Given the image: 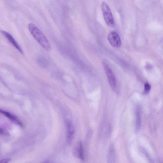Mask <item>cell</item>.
Listing matches in <instances>:
<instances>
[{"label":"cell","instance_id":"1","mask_svg":"<svg viewBox=\"0 0 163 163\" xmlns=\"http://www.w3.org/2000/svg\"><path fill=\"white\" fill-rule=\"evenodd\" d=\"M28 28L33 38L45 50H50L51 46L50 43L42 31L33 23L28 25Z\"/></svg>","mask_w":163,"mask_h":163},{"label":"cell","instance_id":"13","mask_svg":"<svg viewBox=\"0 0 163 163\" xmlns=\"http://www.w3.org/2000/svg\"><path fill=\"white\" fill-rule=\"evenodd\" d=\"M147 68H148V69H149V68H150L151 66V65L150 64H148L147 65Z\"/></svg>","mask_w":163,"mask_h":163},{"label":"cell","instance_id":"10","mask_svg":"<svg viewBox=\"0 0 163 163\" xmlns=\"http://www.w3.org/2000/svg\"><path fill=\"white\" fill-rule=\"evenodd\" d=\"M140 111L139 108H137L136 111V128L137 130L139 129L141 125V113Z\"/></svg>","mask_w":163,"mask_h":163},{"label":"cell","instance_id":"8","mask_svg":"<svg viewBox=\"0 0 163 163\" xmlns=\"http://www.w3.org/2000/svg\"><path fill=\"white\" fill-rule=\"evenodd\" d=\"M107 163H116L115 150L114 146L111 144L109 149Z\"/></svg>","mask_w":163,"mask_h":163},{"label":"cell","instance_id":"9","mask_svg":"<svg viewBox=\"0 0 163 163\" xmlns=\"http://www.w3.org/2000/svg\"><path fill=\"white\" fill-rule=\"evenodd\" d=\"M1 112L3 114H4V115L7 117V118H9L11 120V121L17 124L20 126H21L22 125L21 122L19 121L18 119L15 116H13L12 115V114L4 111L1 110Z\"/></svg>","mask_w":163,"mask_h":163},{"label":"cell","instance_id":"6","mask_svg":"<svg viewBox=\"0 0 163 163\" xmlns=\"http://www.w3.org/2000/svg\"><path fill=\"white\" fill-rule=\"evenodd\" d=\"M1 32L8 41L11 43V44H12L13 46L16 48V49L17 50L22 54L23 53L22 48L11 34L6 32V31L4 30L1 31Z\"/></svg>","mask_w":163,"mask_h":163},{"label":"cell","instance_id":"12","mask_svg":"<svg viewBox=\"0 0 163 163\" xmlns=\"http://www.w3.org/2000/svg\"><path fill=\"white\" fill-rule=\"evenodd\" d=\"M11 159L10 158H6L1 160L0 163H9L11 161Z\"/></svg>","mask_w":163,"mask_h":163},{"label":"cell","instance_id":"5","mask_svg":"<svg viewBox=\"0 0 163 163\" xmlns=\"http://www.w3.org/2000/svg\"><path fill=\"white\" fill-rule=\"evenodd\" d=\"M73 153L76 158L83 161L84 160L83 147L81 141H79L77 143L74 147Z\"/></svg>","mask_w":163,"mask_h":163},{"label":"cell","instance_id":"7","mask_svg":"<svg viewBox=\"0 0 163 163\" xmlns=\"http://www.w3.org/2000/svg\"><path fill=\"white\" fill-rule=\"evenodd\" d=\"M66 138L68 144H70L72 141L74 134V129L73 125L69 121L66 123Z\"/></svg>","mask_w":163,"mask_h":163},{"label":"cell","instance_id":"11","mask_svg":"<svg viewBox=\"0 0 163 163\" xmlns=\"http://www.w3.org/2000/svg\"><path fill=\"white\" fill-rule=\"evenodd\" d=\"M144 88V93L145 94H147L149 93L151 89L150 85L147 83L145 85Z\"/></svg>","mask_w":163,"mask_h":163},{"label":"cell","instance_id":"2","mask_svg":"<svg viewBox=\"0 0 163 163\" xmlns=\"http://www.w3.org/2000/svg\"><path fill=\"white\" fill-rule=\"evenodd\" d=\"M102 64L111 89L114 92L116 93H118V91L117 80L112 70L106 63L103 62Z\"/></svg>","mask_w":163,"mask_h":163},{"label":"cell","instance_id":"4","mask_svg":"<svg viewBox=\"0 0 163 163\" xmlns=\"http://www.w3.org/2000/svg\"><path fill=\"white\" fill-rule=\"evenodd\" d=\"M108 39L111 46L115 48L121 46V38L117 32L113 31L108 34Z\"/></svg>","mask_w":163,"mask_h":163},{"label":"cell","instance_id":"3","mask_svg":"<svg viewBox=\"0 0 163 163\" xmlns=\"http://www.w3.org/2000/svg\"><path fill=\"white\" fill-rule=\"evenodd\" d=\"M103 16L106 23L110 27L115 26L113 16L110 7L106 3L103 2L101 4Z\"/></svg>","mask_w":163,"mask_h":163}]
</instances>
